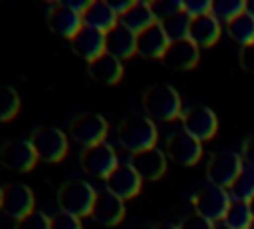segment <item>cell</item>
Segmentation results:
<instances>
[{
    "label": "cell",
    "mask_w": 254,
    "mask_h": 229,
    "mask_svg": "<svg viewBox=\"0 0 254 229\" xmlns=\"http://www.w3.org/2000/svg\"><path fill=\"white\" fill-rule=\"evenodd\" d=\"M117 139L127 151L139 153V151L155 147L157 127H155L153 119L147 117V115H129L127 119H123L119 123Z\"/></svg>",
    "instance_id": "1"
},
{
    "label": "cell",
    "mask_w": 254,
    "mask_h": 229,
    "mask_svg": "<svg viewBox=\"0 0 254 229\" xmlns=\"http://www.w3.org/2000/svg\"><path fill=\"white\" fill-rule=\"evenodd\" d=\"M143 108L151 119L173 121L181 115V98L175 88L167 84H155L143 94Z\"/></svg>",
    "instance_id": "2"
},
{
    "label": "cell",
    "mask_w": 254,
    "mask_h": 229,
    "mask_svg": "<svg viewBox=\"0 0 254 229\" xmlns=\"http://www.w3.org/2000/svg\"><path fill=\"white\" fill-rule=\"evenodd\" d=\"M95 191L93 187L83 181V179H71L62 185L58 191V205L64 213H69L73 217H83L91 215L93 201H95Z\"/></svg>",
    "instance_id": "3"
},
{
    "label": "cell",
    "mask_w": 254,
    "mask_h": 229,
    "mask_svg": "<svg viewBox=\"0 0 254 229\" xmlns=\"http://www.w3.org/2000/svg\"><path fill=\"white\" fill-rule=\"evenodd\" d=\"M30 143H32L38 159L48 161V163H58L67 153V137L62 129H58L54 125L38 127L32 133Z\"/></svg>",
    "instance_id": "4"
},
{
    "label": "cell",
    "mask_w": 254,
    "mask_h": 229,
    "mask_svg": "<svg viewBox=\"0 0 254 229\" xmlns=\"http://www.w3.org/2000/svg\"><path fill=\"white\" fill-rule=\"evenodd\" d=\"M230 203H232V199L228 195V189H222L216 185H206L192 199L194 213L202 215L204 219H208L212 223H220L224 219Z\"/></svg>",
    "instance_id": "5"
},
{
    "label": "cell",
    "mask_w": 254,
    "mask_h": 229,
    "mask_svg": "<svg viewBox=\"0 0 254 229\" xmlns=\"http://www.w3.org/2000/svg\"><path fill=\"white\" fill-rule=\"evenodd\" d=\"M244 169V161L240 153H232V151H222L212 155V159L206 165V177L210 181V185L222 187V189H230V185L236 181V177L240 175V171Z\"/></svg>",
    "instance_id": "6"
},
{
    "label": "cell",
    "mask_w": 254,
    "mask_h": 229,
    "mask_svg": "<svg viewBox=\"0 0 254 229\" xmlns=\"http://www.w3.org/2000/svg\"><path fill=\"white\" fill-rule=\"evenodd\" d=\"M69 133L77 143L91 147L103 143V137L107 135V121L97 114H81L71 119Z\"/></svg>",
    "instance_id": "7"
},
{
    "label": "cell",
    "mask_w": 254,
    "mask_h": 229,
    "mask_svg": "<svg viewBox=\"0 0 254 229\" xmlns=\"http://www.w3.org/2000/svg\"><path fill=\"white\" fill-rule=\"evenodd\" d=\"M36 161H38V155H36L32 143L26 139L6 141L0 149V163L10 171L26 173L36 165Z\"/></svg>",
    "instance_id": "8"
},
{
    "label": "cell",
    "mask_w": 254,
    "mask_h": 229,
    "mask_svg": "<svg viewBox=\"0 0 254 229\" xmlns=\"http://www.w3.org/2000/svg\"><path fill=\"white\" fill-rule=\"evenodd\" d=\"M117 165H119L117 153L109 143H97V145L85 147V151L81 153V167L93 177L107 179Z\"/></svg>",
    "instance_id": "9"
},
{
    "label": "cell",
    "mask_w": 254,
    "mask_h": 229,
    "mask_svg": "<svg viewBox=\"0 0 254 229\" xmlns=\"http://www.w3.org/2000/svg\"><path fill=\"white\" fill-rule=\"evenodd\" d=\"M0 209L16 221L24 219L26 215H30L34 211V193H32V189L24 183H8L2 191Z\"/></svg>",
    "instance_id": "10"
},
{
    "label": "cell",
    "mask_w": 254,
    "mask_h": 229,
    "mask_svg": "<svg viewBox=\"0 0 254 229\" xmlns=\"http://www.w3.org/2000/svg\"><path fill=\"white\" fill-rule=\"evenodd\" d=\"M183 127L187 133H190L194 139H198L202 143V141H208L210 137H214V133L218 129V119L210 108L196 106V108H190L183 115Z\"/></svg>",
    "instance_id": "11"
},
{
    "label": "cell",
    "mask_w": 254,
    "mask_h": 229,
    "mask_svg": "<svg viewBox=\"0 0 254 229\" xmlns=\"http://www.w3.org/2000/svg\"><path fill=\"white\" fill-rule=\"evenodd\" d=\"M141 181L143 179L131 167V163H119L111 171V175L105 179V187H107L109 193H113L115 197L125 201V199H131V197H135L139 193Z\"/></svg>",
    "instance_id": "12"
},
{
    "label": "cell",
    "mask_w": 254,
    "mask_h": 229,
    "mask_svg": "<svg viewBox=\"0 0 254 229\" xmlns=\"http://www.w3.org/2000/svg\"><path fill=\"white\" fill-rule=\"evenodd\" d=\"M167 155L179 165H194L202 157V145L185 129L171 135L167 141Z\"/></svg>",
    "instance_id": "13"
},
{
    "label": "cell",
    "mask_w": 254,
    "mask_h": 229,
    "mask_svg": "<svg viewBox=\"0 0 254 229\" xmlns=\"http://www.w3.org/2000/svg\"><path fill=\"white\" fill-rule=\"evenodd\" d=\"M48 24L52 28V32H56L58 36H64V38H73L79 28L83 26L81 22V14H77L75 10H71L69 6H65L64 2H56L50 6V12H48Z\"/></svg>",
    "instance_id": "14"
},
{
    "label": "cell",
    "mask_w": 254,
    "mask_h": 229,
    "mask_svg": "<svg viewBox=\"0 0 254 229\" xmlns=\"http://www.w3.org/2000/svg\"><path fill=\"white\" fill-rule=\"evenodd\" d=\"M69 44H71V50L87 62L105 54V34L87 26H81L79 32L69 40Z\"/></svg>",
    "instance_id": "15"
},
{
    "label": "cell",
    "mask_w": 254,
    "mask_h": 229,
    "mask_svg": "<svg viewBox=\"0 0 254 229\" xmlns=\"http://www.w3.org/2000/svg\"><path fill=\"white\" fill-rule=\"evenodd\" d=\"M198 46L192 44L189 38L187 40H179V42H171L165 56H163V64L171 70H190L198 64Z\"/></svg>",
    "instance_id": "16"
},
{
    "label": "cell",
    "mask_w": 254,
    "mask_h": 229,
    "mask_svg": "<svg viewBox=\"0 0 254 229\" xmlns=\"http://www.w3.org/2000/svg\"><path fill=\"white\" fill-rule=\"evenodd\" d=\"M129 163L139 173L141 179H149V181L159 179L167 171V157L157 147H151V149L133 153V157H131Z\"/></svg>",
    "instance_id": "17"
},
{
    "label": "cell",
    "mask_w": 254,
    "mask_h": 229,
    "mask_svg": "<svg viewBox=\"0 0 254 229\" xmlns=\"http://www.w3.org/2000/svg\"><path fill=\"white\" fill-rule=\"evenodd\" d=\"M169 44H171V40L167 38L165 30L159 22H155L153 26H149L147 30L137 34V54H141L143 58H149V60H157V58L163 60Z\"/></svg>",
    "instance_id": "18"
},
{
    "label": "cell",
    "mask_w": 254,
    "mask_h": 229,
    "mask_svg": "<svg viewBox=\"0 0 254 229\" xmlns=\"http://www.w3.org/2000/svg\"><path fill=\"white\" fill-rule=\"evenodd\" d=\"M105 52L119 62L131 58L133 54H137V34L121 24L113 26L109 32H105Z\"/></svg>",
    "instance_id": "19"
},
{
    "label": "cell",
    "mask_w": 254,
    "mask_h": 229,
    "mask_svg": "<svg viewBox=\"0 0 254 229\" xmlns=\"http://www.w3.org/2000/svg\"><path fill=\"white\" fill-rule=\"evenodd\" d=\"M125 215V207H123V199L115 197L109 191H99L95 195L93 201V209H91V217L101 223V225H117Z\"/></svg>",
    "instance_id": "20"
},
{
    "label": "cell",
    "mask_w": 254,
    "mask_h": 229,
    "mask_svg": "<svg viewBox=\"0 0 254 229\" xmlns=\"http://www.w3.org/2000/svg\"><path fill=\"white\" fill-rule=\"evenodd\" d=\"M222 34V26L220 22L212 16H198V18H190V28H189V40L192 44H196L198 48H208L212 44L218 42Z\"/></svg>",
    "instance_id": "21"
},
{
    "label": "cell",
    "mask_w": 254,
    "mask_h": 229,
    "mask_svg": "<svg viewBox=\"0 0 254 229\" xmlns=\"http://www.w3.org/2000/svg\"><path fill=\"white\" fill-rule=\"evenodd\" d=\"M81 22L83 26L87 28H93V30H99V32H109L113 26L119 24V16L111 10V6L107 2H89L87 10L81 14Z\"/></svg>",
    "instance_id": "22"
},
{
    "label": "cell",
    "mask_w": 254,
    "mask_h": 229,
    "mask_svg": "<svg viewBox=\"0 0 254 229\" xmlns=\"http://www.w3.org/2000/svg\"><path fill=\"white\" fill-rule=\"evenodd\" d=\"M87 74L91 80L99 82V84H117L123 76V66L117 58H113L111 54H101L99 58L87 62Z\"/></svg>",
    "instance_id": "23"
},
{
    "label": "cell",
    "mask_w": 254,
    "mask_h": 229,
    "mask_svg": "<svg viewBox=\"0 0 254 229\" xmlns=\"http://www.w3.org/2000/svg\"><path fill=\"white\" fill-rule=\"evenodd\" d=\"M157 20L153 16V10L149 6V2H133L131 8L119 16V24L125 26L127 30H131L133 34H141L143 30H147L149 26H153Z\"/></svg>",
    "instance_id": "24"
},
{
    "label": "cell",
    "mask_w": 254,
    "mask_h": 229,
    "mask_svg": "<svg viewBox=\"0 0 254 229\" xmlns=\"http://www.w3.org/2000/svg\"><path fill=\"white\" fill-rule=\"evenodd\" d=\"M226 34L232 42H236L242 48L254 44V18L248 12L236 16L232 22L226 24Z\"/></svg>",
    "instance_id": "25"
},
{
    "label": "cell",
    "mask_w": 254,
    "mask_h": 229,
    "mask_svg": "<svg viewBox=\"0 0 254 229\" xmlns=\"http://www.w3.org/2000/svg\"><path fill=\"white\" fill-rule=\"evenodd\" d=\"M222 223L230 229H252L254 225V217L250 211V203L244 201H232Z\"/></svg>",
    "instance_id": "26"
},
{
    "label": "cell",
    "mask_w": 254,
    "mask_h": 229,
    "mask_svg": "<svg viewBox=\"0 0 254 229\" xmlns=\"http://www.w3.org/2000/svg\"><path fill=\"white\" fill-rule=\"evenodd\" d=\"M228 195L232 201H244V203H250L254 199V167L244 165L236 181L230 185Z\"/></svg>",
    "instance_id": "27"
},
{
    "label": "cell",
    "mask_w": 254,
    "mask_h": 229,
    "mask_svg": "<svg viewBox=\"0 0 254 229\" xmlns=\"http://www.w3.org/2000/svg\"><path fill=\"white\" fill-rule=\"evenodd\" d=\"M167 34V38L171 42H179V40H187L189 38V28H190V16L181 10L169 18H165L163 22H159Z\"/></svg>",
    "instance_id": "28"
},
{
    "label": "cell",
    "mask_w": 254,
    "mask_h": 229,
    "mask_svg": "<svg viewBox=\"0 0 254 229\" xmlns=\"http://www.w3.org/2000/svg\"><path fill=\"white\" fill-rule=\"evenodd\" d=\"M244 12H246V2L242 0H214L210 10V14L224 26Z\"/></svg>",
    "instance_id": "29"
},
{
    "label": "cell",
    "mask_w": 254,
    "mask_h": 229,
    "mask_svg": "<svg viewBox=\"0 0 254 229\" xmlns=\"http://www.w3.org/2000/svg\"><path fill=\"white\" fill-rule=\"evenodd\" d=\"M20 112V96L10 86H0V121H10Z\"/></svg>",
    "instance_id": "30"
},
{
    "label": "cell",
    "mask_w": 254,
    "mask_h": 229,
    "mask_svg": "<svg viewBox=\"0 0 254 229\" xmlns=\"http://www.w3.org/2000/svg\"><path fill=\"white\" fill-rule=\"evenodd\" d=\"M149 6L153 10V16L157 22H163L165 18L183 10V2H179V0H155V2H149Z\"/></svg>",
    "instance_id": "31"
},
{
    "label": "cell",
    "mask_w": 254,
    "mask_h": 229,
    "mask_svg": "<svg viewBox=\"0 0 254 229\" xmlns=\"http://www.w3.org/2000/svg\"><path fill=\"white\" fill-rule=\"evenodd\" d=\"M16 229H52L50 227V217L42 211H32L24 219L16 223Z\"/></svg>",
    "instance_id": "32"
},
{
    "label": "cell",
    "mask_w": 254,
    "mask_h": 229,
    "mask_svg": "<svg viewBox=\"0 0 254 229\" xmlns=\"http://www.w3.org/2000/svg\"><path fill=\"white\" fill-rule=\"evenodd\" d=\"M50 227L52 229H81V221H79V217L60 211L50 217Z\"/></svg>",
    "instance_id": "33"
},
{
    "label": "cell",
    "mask_w": 254,
    "mask_h": 229,
    "mask_svg": "<svg viewBox=\"0 0 254 229\" xmlns=\"http://www.w3.org/2000/svg\"><path fill=\"white\" fill-rule=\"evenodd\" d=\"M183 10L190 16V18H198V16H206L212 10V2L210 0H187L183 2Z\"/></svg>",
    "instance_id": "34"
},
{
    "label": "cell",
    "mask_w": 254,
    "mask_h": 229,
    "mask_svg": "<svg viewBox=\"0 0 254 229\" xmlns=\"http://www.w3.org/2000/svg\"><path fill=\"white\" fill-rule=\"evenodd\" d=\"M179 229H214V223L208 221V219H204L198 213H192V215H187L183 219V223L179 225Z\"/></svg>",
    "instance_id": "35"
},
{
    "label": "cell",
    "mask_w": 254,
    "mask_h": 229,
    "mask_svg": "<svg viewBox=\"0 0 254 229\" xmlns=\"http://www.w3.org/2000/svg\"><path fill=\"white\" fill-rule=\"evenodd\" d=\"M238 60H240V66H242L248 74H254V44L240 48Z\"/></svg>",
    "instance_id": "36"
},
{
    "label": "cell",
    "mask_w": 254,
    "mask_h": 229,
    "mask_svg": "<svg viewBox=\"0 0 254 229\" xmlns=\"http://www.w3.org/2000/svg\"><path fill=\"white\" fill-rule=\"evenodd\" d=\"M242 161L248 167H254V135H250L242 145Z\"/></svg>",
    "instance_id": "37"
},
{
    "label": "cell",
    "mask_w": 254,
    "mask_h": 229,
    "mask_svg": "<svg viewBox=\"0 0 254 229\" xmlns=\"http://www.w3.org/2000/svg\"><path fill=\"white\" fill-rule=\"evenodd\" d=\"M155 229H179V225H173V223H159Z\"/></svg>",
    "instance_id": "38"
},
{
    "label": "cell",
    "mask_w": 254,
    "mask_h": 229,
    "mask_svg": "<svg viewBox=\"0 0 254 229\" xmlns=\"http://www.w3.org/2000/svg\"><path fill=\"white\" fill-rule=\"evenodd\" d=\"M246 12L254 18V0H248V2H246Z\"/></svg>",
    "instance_id": "39"
},
{
    "label": "cell",
    "mask_w": 254,
    "mask_h": 229,
    "mask_svg": "<svg viewBox=\"0 0 254 229\" xmlns=\"http://www.w3.org/2000/svg\"><path fill=\"white\" fill-rule=\"evenodd\" d=\"M214 229H230V227H226V225L220 221V223H214Z\"/></svg>",
    "instance_id": "40"
},
{
    "label": "cell",
    "mask_w": 254,
    "mask_h": 229,
    "mask_svg": "<svg viewBox=\"0 0 254 229\" xmlns=\"http://www.w3.org/2000/svg\"><path fill=\"white\" fill-rule=\"evenodd\" d=\"M250 211H252V217H254V199L250 201Z\"/></svg>",
    "instance_id": "41"
},
{
    "label": "cell",
    "mask_w": 254,
    "mask_h": 229,
    "mask_svg": "<svg viewBox=\"0 0 254 229\" xmlns=\"http://www.w3.org/2000/svg\"><path fill=\"white\" fill-rule=\"evenodd\" d=\"M2 191H4V189H0V205H2Z\"/></svg>",
    "instance_id": "42"
},
{
    "label": "cell",
    "mask_w": 254,
    "mask_h": 229,
    "mask_svg": "<svg viewBox=\"0 0 254 229\" xmlns=\"http://www.w3.org/2000/svg\"><path fill=\"white\" fill-rule=\"evenodd\" d=\"M252 229H254V227H252Z\"/></svg>",
    "instance_id": "43"
}]
</instances>
